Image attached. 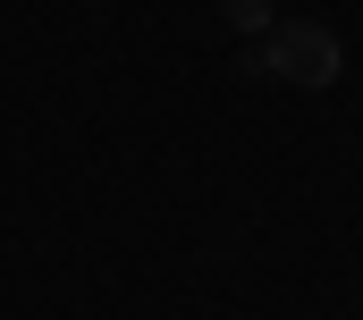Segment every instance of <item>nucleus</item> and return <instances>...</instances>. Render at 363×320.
<instances>
[{
  "mask_svg": "<svg viewBox=\"0 0 363 320\" xmlns=\"http://www.w3.org/2000/svg\"><path fill=\"white\" fill-rule=\"evenodd\" d=\"M245 68H254V76H279V84L321 93V84L347 76V51H338V34H330V25L296 17V25H271V34H262V51H245Z\"/></svg>",
  "mask_w": 363,
  "mask_h": 320,
  "instance_id": "f257e3e1",
  "label": "nucleus"
},
{
  "mask_svg": "<svg viewBox=\"0 0 363 320\" xmlns=\"http://www.w3.org/2000/svg\"><path fill=\"white\" fill-rule=\"evenodd\" d=\"M220 17H228L237 34H254V42H262V34L279 25V0H220Z\"/></svg>",
  "mask_w": 363,
  "mask_h": 320,
  "instance_id": "f03ea898",
  "label": "nucleus"
}]
</instances>
